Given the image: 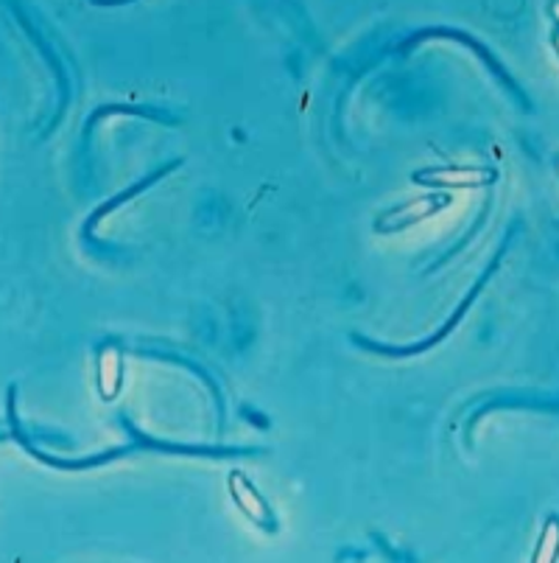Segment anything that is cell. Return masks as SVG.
Wrapping results in <instances>:
<instances>
[{"instance_id": "cell-1", "label": "cell", "mask_w": 559, "mask_h": 563, "mask_svg": "<svg viewBox=\"0 0 559 563\" xmlns=\"http://www.w3.org/2000/svg\"><path fill=\"white\" fill-rule=\"evenodd\" d=\"M506 244H510V239H506V242L501 244L499 255H495V258L490 261V266H487L484 275H481V278L476 280V286H473V289H470V295H465V300H461V303L456 306L454 314H450V320L445 322L443 329L434 331V334H431L428 340L417 342V345H381V342H369V340H364V336H356V345H361L364 351L378 353V356H392V360H406V356H417V353L431 351V347H437L439 342L448 340V336L456 331V325H459V322L465 320V314H468V311H470V306H473L476 300H479V291L484 289L487 280H490L492 275L499 273V264H501V258H504V253H506Z\"/></svg>"}, {"instance_id": "cell-2", "label": "cell", "mask_w": 559, "mask_h": 563, "mask_svg": "<svg viewBox=\"0 0 559 563\" xmlns=\"http://www.w3.org/2000/svg\"><path fill=\"white\" fill-rule=\"evenodd\" d=\"M450 205H454V194L450 191H434L423 194V197L406 199V202H398L387 211H381L376 217V233L378 235H392V233H403V230H412L417 224L428 222V219L439 217L443 211H448Z\"/></svg>"}, {"instance_id": "cell-3", "label": "cell", "mask_w": 559, "mask_h": 563, "mask_svg": "<svg viewBox=\"0 0 559 563\" xmlns=\"http://www.w3.org/2000/svg\"><path fill=\"white\" fill-rule=\"evenodd\" d=\"M412 183L437 191H465V188H490L499 183L492 166H428L412 174Z\"/></svg>"}, {"instance_id": "cell-4", "label": "cell", "mask_w": 559, "mask_h": 563, "mask_svg": "<svg viewBox=\"0 0 559 563\" xmlns=\"http://www.w3.org/2000/svg\"><path fill=\"white\" fill-rule=\"evenodd\" d=\"M434 37H443V40H456V43H461V45H465V48H470V51H473V54L479 56L481 63H484V68L490 70V74L495 76V79H499L501 85L506 87V93H510L512 99H515L517 104H521L523 110H526V112L532 110V101L526 99V96H523L521 85H517V81L512 79L510 74H506V68H504V65H501V59H499V56L492 54V51L487 48V45H481L479 40H476V37H470V34H465V32H456V29H431V32H420L417 37H412V40H409V43L403 45V51L414 48V45H417V43H423V40H434Z\"/></svg>"}, {"instance_id": "cell-5", "label": "cell", "mask_w": 559, "mask_h": 563, "mask_svg": "<svg viewBox=\"0 0 559 563\" xmlns=\"http://www.w3.org/2000/svg\"><path fill=\"white\" fill-rule=\"evenodd\" d=\"M227 490H230V499H233L235 508H238L241 514L246 516V519L253 521V525L258 527V530L271 532V536H275V532L280 530V521H277L275 508H271L269 499H266V496L260 494L258 485H255L253 479L246 477L244 471H241V468L230 471Z\"/></svg>"}, {"instance_id": "cell-6", "label": "cell", "mask_w": 559, "mask_h": 563, "mask_svg": "<svg viewBox=\"0 0 559 563\" xmlns=\"http://www.w3.org/2000/svg\"><path fill=\"white\" fill-rule=\"evenodd\" d=\"M123 376H126V356H123L118 342H104L96 351V387L104 401H115L123 390Z\"/></svg>"}, {"instance_id": "cell-7", "label": "cell", "mask_w": 559, "mask_h": 563, "mask_svg": "<svg viewBox=\"0 0 559 563\" xmlns=\"http://www.w3.org/2000/svg\"><path fill=\"white\" fill-rule=\"evenodd\" d=\"M179 166H182V161H179V157H177V161H174V163H168V166L157 168V172H152V174H148V177H143V180H137L135 186L123 188V191L118 194V197L107 199V202L101 205V208H96V213H92V217L87 219V228H85V233L90 235L92 230L99 228V222H101V219H104V217H110V213H112V211H118V208H121L123 202H130V199H135L137 194H143V191H146V188H152L154 183H160L163 177H166V174H171L174 168H179Z\"/></svg>"}, {"instance_id": "cell-8", "label": "cell", "mask_w": 559, "mask_h": 563, "mask_svg": "<svg viewBox=\"0 0 559 563\" xmlns=\"http://www.w3.org/2000/svg\"><path fill=\"white\" fill-rule=\"evenodd\" d=\"M559 558V514H548V519L543 521L540 539H537L535 552H532V561H557Z\"/></svg>"}, {"instance_id": "cell-9", "label": "cell", "mask_w": 559, "mask_h": 563, "mask_svg": "<svg viewBox=\"0 0 559 563\" xmlns=\"http://www.w3.org/2000/svg\"><path fill=\"white\" fill-rule=\"evenodd\" d=\"M548 18L554 20V25H557L559 32V0H551V3H548Z\"/></svg>"}, {"instance_id": "cell-10", "label": "cell", "mask_w": 559, "mask_h": 563, "mask_svg": "<svg viewBox=\"0 0 559 563\" xmlns=\"http://www.w3.org/2000/svg\"><path fill=\"white\" fill-rule=\"evenodd\" d=\"M551 43H554V51H557V56H559V32L551 34Z\"/></svg>"}, {"instance_id": "cell-11", "label": "cell", "mask_w": 559, "mask_h": 563, "mask_svg": "<svg viewBox=\"0 0 559 563\" xmlns=\"http://www.w3.org/2000/svg\"><path fill=\"white\" fill-rule=\"evenodd\" d=\"M554 172H557V177H559V152L554 155Z\"/></svg>"}]
</instances>
